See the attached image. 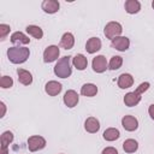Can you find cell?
<instances>
[{
	"instance_id": "obj_1",
	"label": "cell",
	"mask_w": 154,
	"mask_h": 154,
	"mask_svg": "<svg viewBox=\"0 0 154 154\" xmlns=\"http://www.w3.org/2000/svg\"><path fill=\"white\" fill-rule=\"evenodd\" d=\"M30 55V51L26 47H10L7 49V58L13 64H23L28 60Z\"/></svg>"
},
{
	"instance_id": "obj_2",
	"label": "cell",
	"mask_w": 154,
	"mask_h": 154,
	"mask_svg": "<svg viewBox=\"0 0 154 154\" xmlns=\"http://www.w3.org/2000/svg\"><path fill=\"white\" fill-rule=\"evenodd\" d=\"M55 76L59 78H67L72 73V67H71V57H63L58 59L54 69H53Z\"/></svg>"
},
{
	"instance_id": "obj_3",
	"label": "cell",
	"mask_w": 154,
	"mask_h": 154,
	"mask_svg": "<svg viewBox=\"0 0 154 154\" xmlns=\"http://www.w3.org/2000/svg\"><path fill=\"white\" fill-rule=\"evenodd\" d=\"M123 32V26L120 23L118 22H109L106 24L105 29H103V34L107 38H109L111 41L118 36H120Z\"/></svg>"
},
{
	"instance_id": "obj_4",
	"label": "cell",
	"mask_w": 154,
	"mask_h": 154,
	"mask_svg": "<svg viewBox=\"0 0 154 154\" xmlns=\"http://www.w3.org/2000/svg\"><path fill=\"white\" fill-rule=\"evenodd\" d=\"M47 142L46 140L42 137V136H30L28 138V149L30 152H37V150H41L46 147Z\"/></svg>"
},
{
	"instance_id": "obj_5",
	"label": "cell",
	"mask_w": 154,
	"mask_h": 154,
	"mask_svg": "<svg viewBox=\"0 0 154 154\" xmlns=\"http://www.w3.org/2000/svg\"><path fill=\"white\" fill-rule=\"evenodd\" d=\"M59 54H60L59 47L55 45H51V46L46 47V49L43 51V61L45 63H53L59 58Z\"/></svg>"
},
{
	"instance_id": "obj_6",
	"label": "cell",
	"mask_w": 154,
	"mask_h": 154,
	"mask_svg": "<svg viewBox=\"0 0 154 154\" xmlns=\"http://www.w3.org/2000/svg\"><path fill=\"white\" fill-rule=\"evenodd\" d=\"M111 47L119 52H125L130 47V40L126 36H118L111 41Z\"/></svg>"
},
{
	"instance_id": "obj_7",
	"label": "cell",
	"mask_w": 154,
	"mask_h": 154,
	"mask_svg": "<svg viewBox=\"0 0 154 154\" xmlns=\"http://www.w3.org/2000/svg\"><path fill=\"white\" fill-rule=\"evenodd\" d=\"M91 67L96 73H102L108 69V63L103 55H96L91 61Z\"/></svg>"
},
{
	"instance_id": "obj_8",
	"label": "cell",
	"mask_w": 154,
	"mask_h": 154,
	"mask_svg": "<svg viewBox=\"0 0 154 154\" xmlns=\"http://www.w3.org/2000/svg\"><path fill=\"white\" fill-rule=\"evenodd\" d=\"M63 101H64L65 106H67L69 108H73L75 106H77V103L79 101V96H78L77 91L70 89V90H66V93L64 94Z\"/></svg>"
},
{
	"instance_id": "obj_9",
	"label": "cell",
	"mask_w": 154,
	"mask_h": 154,
	"mask_svg": "<svg viewBox=\"0 0 154 154\" xmlns=\"http://www.w3.org/2000/svg\"><path fill=\"white\" fill-rule=\"evenodd\" d=\"M141 99H142V94H140L137 90L130 91V93L125 94V96H124V103L128 107H134V106H136V105L140 103Z\"/></svg>"
},
{
	"instance_id": "obj_10",
	"label": "cell",
	"mask_w": 154,
	"mask_h": 154,
	"mask_svg": "<svg viewBox=\"0 0 154 154\" xmlns=\"http://www.w3.org/2000/svg\"><path fill=\"white\" fill-rule=\"evenodd\" d=\"M122 125L126 131H135L138 128V120L134 116H124L122 118Z\"/></svg>"
},
{
	"instance_id": "obj_11",
	"label": "cell",
	"mask_w": 154,
	"mask_h": 154,
	"mask_svg": "<svg viewBox=\"0 0 154 154\" xmlns=\"http://www.w3.org/2000/svg\"><path fill=\"white\" fill-rule=\"evenodd\" d=\"M41 7H42L43 12H46L48 14H53V13H57L59 11L60 4L57 0H45V1H42Z\"/></svg>"
},
{
	"instance_id": "obj_12",
	"label": "cell",
	"mask_w": 154,
	"mask_h": 154,
	"mask_svg": "<svg viewBox=\"0 0 154 154\" xmlns=\"http://www.w3.org/2000/svg\"><path fill=\"white\" fill-rule=\"evenodd\" d=\"M61 89H63L61 84L59 82H57V81H49L45 85V91L49 96H57L58 94H60Z\"/></svg>"
},
{
	"instance_id": "obj_13",
	"label": "cell",
	"mask_w": 154,
	"mask_h": 154,
	"mask_svg": "<svg viewBox=\"0 0 154 154\" xmlns=\"http://www.w3.org/2000/svg\"><path fill=\"white\" fill-rule=\"evenodd\" d=\"M84 129L89 134H96L100 130V122L95 117H89L84 122Z\"/></svg>"
},
{
	"instance_id": "obj_14",
	"label": "cell",
	"mask_w": 154,
	"mask_h": 154,
	"mask_svg": "<svg viewBox=\"0 0 154 154\" xmlns=\"http://www.w3.org/2000/svg\"><path fill=\"white\" fill-rule=\"evenodd\" d=\"M101 46H102V43H101V40L99 37H90L85 43V49L88 53L94 54L101 49Z\"/></svg>"
},
{
	"instance_id": "obj_15",
	"label": "cell",
	"mask_w": 154,
	"mask_h": 154,
	"mask_svg": "<svg viewBox=\"0 0 154 154\" xmlns=\"http://www.w3.org/2000/svg\"><path fill=\"white\" fill-rule=\"evenodd\" d=\"M117 84H118V87L120 89H128V88L132 87V84H134V77L130 73H122L118 77Z\"/></svg>"
},
{
	"instance_id": "obj_16",
	"label": "cell",
	"mask_w": 154,
	"mask_h": 154,
	"mask_svg": "<svg viewBox=\"0 0 154 154\" xmlns=\"http://www.w3.org/2000/svg\"><path fill=\"white\" fill-rule=\"evenodd\" d=\"M11 42L14 43V45H18L20 47V45H28L30 43V38L22 31H14L12 35H11Z\"/></svg>"
},
{
	"instance_id": "obj_17",
	"label": "cell",
	"mask_w": 154,
	"mask_h": 154,
	"mask_svg": "<svg viewBox=\"0 0 154 154\" xmlns=\"http://www.w3.org/2000/svg\"><path fill=\"white\" fill-rule=\"evenodd\" d=\"M17 75H18V82L23 85H30L32 83V75L24 69H17Z\"/></svg>"
},
{
	"instance_id": "obj_18",
	"label": "cell",
	"mask_w": 154,
	"mask_h": 154,
	"mask_svg": "<svg viewBox=\"0 0 154 154\" xmlns=\"http://www.w3.org/2000/svg\"><path fill=\"white\" fill-rule=\"evenodd\" d=\"M72 64L73 66L79 70V71H83L87 69L88 66V59L83 55V54H76L73 58H72Z\"/></svg>"
},
{
	"instance_id": "obj_19",
	"label": "cell",
	"mask_w": 154,
	"mask_h": 154,
	"mask_svg": "<svg viewBox=\"0 0 154 154\" xmlns=\"http://www.w3.org/2000/svg\"><path fill=\"white\" fill-rule=\"evenodd\" d=\"M75 45V36L71 32H65L60 38V47L64 49H71Z\"/></svg>"
},
{
	"instance_id": "obj_20",
	"label": "cell",
	"mask_w": 154,
	"mask_h": 154,
	"mask_svg": "<svg viewBox=\"0 0 154 154\" xmlns=\"http://www.w3.org/2000/svg\"><path fill=\"white\" fill-rule=\"evenodd\" d=\"M81 94L87 97H93L97 94V87L94 83H85L81 88Z\"/></svg>"
},
{
	"instance_id": "obj_21",
	"label": "cell",
	"mask_w": 154,
	"mask_h": 154,
	"mask_svg": "<svg viewBox=\"0 0 154 154\" xmlns=\"http://www.w3.org/2000/svg\"><path fill=\"white\" fill-rule=\"evenodd\" d=\"M125 11L129 13V14H135V13H138L140 10H141V4L140 1L137 0H126L125 1Z\"/></svg>"
},
{
	"instance_id": "obj_22",
	"label": "cell",
	"mask_w": 154,
	"mask_h": 154,
	"mask_svg": "<svg viewBox=\"0 0 154 154\" xmlns=\"http://www.w3.org/2000/svg\"><path fill=\"white\" fill-rule=\"evenodd\" d=\"M102 137H103L105 141L112 142V141H116V140H118V138L120 137V132H119V130L116 129V128H108V129H106V130L103 131Z\"/></svg>"
},
{
	"instance_id": "obj_23",
	"label": "cell",
	"mask_w": 154,
	"mask_h": 154,
	"mask_svg": "<svg viewBox=\"0 0 154 154\" xmlns=\"http://www.w3.org/2000/svg\"><path fill=\"white\" fill-rule=\"evenodd\" d=\"M123 149L125 153H135L138 149V143L134 138H128L123 143Z\"/></svg>"
},
{
	"instance_id": "obj_24",
	"label": "cell",
	"mask_w": 154,
	"mask_h": 154,
	"mask_svg": "<svg viewBox=\"0 0 154 154\" xmlns=\"http://www.w3.org/2000/svg\"><path fill=\"white\" fill-rule=\"evenodd\" d=\"M25 30L30 36H32L36 40H41L43 36V30L38 25H28Z\"/></svg>"
},
{
	"instance_id": "obj_25",
	"label": "cell",
	"mask_w": 154,
	"mask_h": 154,
	"mask_svg": "<svg viewBox=\"0 0 154 154\" xmlns=\"http://www.w3.org/2000/svg\"><path fill=\"white\" fill-rule=\"evenodd\" d=\"M122 65H123V58L119 57V55H113L111 58L109 63H108V69L112 70V71H114V70L120 69Z\"/></svg>"
},
{
	"instance_id": "obj_26",
	"label": "cell",
	"mask_w": 154,
	"mask_h": 154,
	"mask_svg": "<svg viewBox=\"0 0 154 154\" xmlns=\"http://www.w3.org/2000/svg\"><path fill=\"white\" fill-rule=\"evenodd\" d=\"M13 141V134L11 131H4L1 137H0V142H1V147L4 148H8V144L12 143Z\"/></svg>"
},
{
	"instance_id": "obj_27",
	"label": "cell",
	"mask_w": 154,
	"mask_h": 154,
	"mask_svg": "<svg viewBox=\"0 0 154 154\" xmlns=\"http://www.w3.org/2000/svg\"><path fill=\"white\" fill-rule=\"evenodd\" d=\"M0 85L2 89H8L13 85V79L10 76H2L0 79Z\"/></svg>"
},
{
	"instance_id": "obj_28",
	"label": "cell",
	"mask_w": 154,
	"mask_h": 154,
	"mask_svg": "<svg viewBox=\"0 0 154 154\" xmlns=\"http://www.w3.org/2000/svg\"><path fill=\"white\" fill-rule=\"evenodd\" d=\"M10 30H11L10 25H7V24H0V40L1 41H4L6 38V36L10 34Z\"/></svg>"
},
{
	"instance_id": "obj_29",
	"label": "cell",
	"mask_w": 154,
	"mask_h": 154,
	"mask_svg": "<svg viewBox=\"0 0 154 154\" xmlns=\"http://www.w3.org/2000/svg\"><path fill=\"white\" fill-rule=\"evenodd\" d=\"M149 87H150V84H149L148 82H143V83H141V84L136 88V90H137L140 94H143L144 91H147V90L149 89Z\"/></svg>"
},
{
	"instance_id": "obj_30",
	"label": "cell",
	"mask_w": 154,
	"mask_h": 154,
	"mask_svg": "<svg viewBox=\"0 0 154 154\" xmlns=\"http://www.w3.org/2000/svg\"><path fill=\"white\" fill-rule=\"evenodd\" d=\"M101 154H118V150L114 147H106L102 149Z\"/></svg>"
},
{
	"instance_id": "obj_31",
	"label": "cell",
	"mask_w": 154,
	"mask_h": 154,
	"mask_svg": "<svg viewBox=\"0 0 154 154\" xmlns=\"http://www.w3.org/2000/svg\"><path fill=\"white\" fill-rule=\"evenodd\" d=\"M148 113H149L150 118L154 120V103H152V105L148 107Z\"/></svg>"
},
{
	"instance_id": "obj_32",
	"label": "cell",
	"mask_w": 154,
	"mask_h": 154,
	"mask_svg": "<svg viewBox=\"0 0 154 154\" xmlns=\"http://www.w3.org/2000/svg\"><path fill=\"white\" fill-rule=\"evenodd\" d=\"M0 106H1V118L2 117H5V114H6V105L4 103V102H0Z\"/></svg>"
},
{
	"instance_id": "obj_33",
	"label": "cell",
	"mask_w": 154,
	"mask_h": 154,
	"mask_svg": "<svg viewBox=\"0 0 154 154\" xmlns=\"http://www.w3.org/2000/svg\"><path fill=\"white\" fill-rule=\"evenodd\" d=\"M0 154H8V148H4V147H1Z\"/></svg>"
},
{
	"instance_id": "obj_34",
	"label": "cell",
	"mask_w": 154,
	"mask_h": 154,
	"mask_svg": "<svg viewBox=\"0 0 154 154\" xmlns=\"http://www.w3.org/2000/svg\"><path fill=\"white\" fill-rule=\"evenodd\" d=\"M152 7H153V10H154V0L152 1Z\"/></svg>"
}]
</instances>
